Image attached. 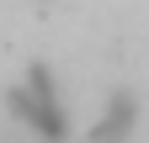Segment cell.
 <instances>
[{
	"mask_svg": "<svg viewBox=\"0 0 149 143\" xmlns=\"http://www.w3.org/2000/svg\"><path fill=\"white\" fill-rule=\"evenodd\" d=\"M128 127H133V101H117V106L101 117V127L91 133V143H123Z\"/></svg>",
	"mask_w": 149,
	"mask_h": 143,
	"instance_id": "2",
	"label": "cell"
},
{
	"mask_svg": "<svg viewBox=\"0 0 149 143\" xmlns=\"http://www.w3.org/2000/svg\"><path fill=\"white\" fill-rule=\"evenodd\" d=\"M11 111L22 117L32 133H43V138H64V111H59V101H53V80L43 74V69H32V80L11 90Z\"/></svg>",
	"mask_w": 149,
	"mask_h": 143,
	"instance_id": "1",
	"label": "cell"
}]
</instances>
